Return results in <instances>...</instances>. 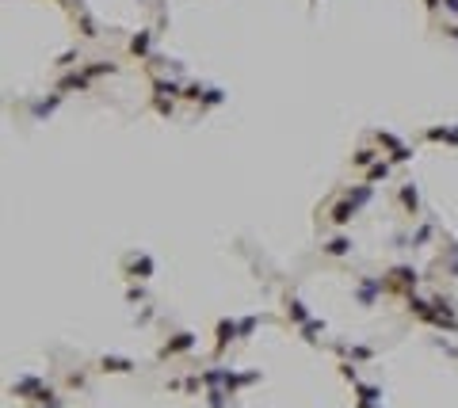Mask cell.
Instances as JSON below:
<instances>
[{"label": "cell", "mask_w": 458, "mask_h": 408, "mask_svg": "<svg viewBox=\"0 0 458 408\" xmlns=\"http://www.w3.org/2000/svg\"><path fill=\"white\" fill-rule=\"evenodd\" d=\"M351 214H355V202H351V199H347V202H340V206L332 210V217H336V221H347Z\"/></svg>", "instance_id": "cell-1"}, {"label": "cell", "mask_w": 458, "mask_h": 408, "mask_svg": "<svg viewBox=\"0 0 458 408\" xmlns=\"http://www.w3.org/2000/svg\"><path fill=\"white\" fill-rule=\"evenodd\" d=\"M183 347H191V336H187V332H183L180 339H172V343H168V347H165V355H172V351H183Z\"/></svg>", "instance_id": "cell-2"}, {"label": "cell", "mask_w": 458, "mask_h": 408, "mask_svg": "<svg viewBox=\"0 0 458 408\" xmlns=\"http://www.w3.org/2000/svg\"><path fill=\"white\" fill-rule=\"evenodd\" d=\"M428 138H435V141H458V130H439V126H435V130H428Z\"/></svg>", "instance_id": "cell-3"}, {"label": "cell", "mask_w": 458, "mask_h": 408, "mask_svg": "<svg viewBox=\"0 0 458 408\" xmlns=\"http://www.w3.org/2000/svg\"><path fill=\"white\" fill-rule=\"evenodd\" d=\"M386 176H389V164H386V160H378V164L371 168V183L374 180H386Z\"/></svg>", "instance_id": "cell-4"}, {"label": "cell", "mask_w": 458, "mask_h": 408, "mask_svg": "<svg viewBox=\"0 0 458 408\" xmlns=\"http://www.w3.org/2000/svg\"><path fill=\"white\" fill-rule=\"evenodd\" d=\"M104 370H130L126 359H104Z\"/></svg>", "instance_id": "cell-5"}, {"label": "cell", "mask_w": 458, "mask_h": 408, "mask_svg": "<svg viewBox=\"0 0 458 408\" xmlns=\"http://www.w3.org/2000/svg\"><path fill=\"white\" fill-rule=\"evenodd\" d=\"M145 46H149V35H138L134 42H130V50H134V53H145Z\"/></svg>", "instance_id": "cell-6"}, {"label": "cell", "mask_w": 458, "mask_h": 408, "mask_svg": "<svg viewBox=\"0 0 458 408\" xmlns=\"http://www.w3.org/2000/svg\"><path fill=\"white\" fill-rule=\"evenodd\" d=\"M374 160V149H359V153H355V164H371Z\"/></svg>", "instance_id": "cell-7"}, {"label": "cell", "mask_w": 458, "mask_h": 408, "mask_svg": "<svg viewBox=\"0 0 458 408\" xmlns=\"http://www.w3.org/2000/svg\"><path fill=\"white\" fill-rule=\"evenodd\" d=\"M329 252H332V256H340V252H347V241H344V237H336V241H332V244H329Z\"/></svg>", "instance_id": "cell-8"}, {"label": "cell", "mask_w": 458, "mask_h": 408, "mask_svg": "<svg viewBox=\"0 0 458 408\" xmlns=\"http://www.w3.org/2000/svg\"><path fill=\"white\" fill-rule=\"evenodd\" d=\"M401 199H405L409 206H416V191H413V187H405V191H401Z\"/></svg>", "instance_id": "cell-9"}]
</instances>
